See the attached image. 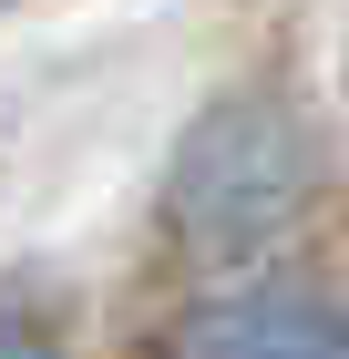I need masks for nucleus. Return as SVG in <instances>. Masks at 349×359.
<instances>
[{
  "mask_svg": "<svg viewBox=\"0 0 349 359\" xmlns=\"http://www.w3.org/2000/svg\"><path fill=\"white\" fill-rule=\"evenodd\" d=\"M288 195H298V134L277 123V113H216L206 134H195L185 154V205L195 226H216V236H246V226H268L288 216Z\"/></svg>",
  "mask_w": 349,
  "mask_h": 359,
  "instance_id": "1",
  "label": "nucleus"
},
{
  "mask_svg": "<svg viewBox=\"0 0 349 359\" xmlns=\"http://www.w3.org/2000/svg\"><path fill=\"white\" fill-rule=\"evenodd\" d=\"M0 359H52V329L21 318V308H0Z\"/></svg>",
  "mask_w": 349,
  "mask_h": 359,
  "instance_id": "3",
  "label": "nucleus"
},
{
  "mask_svg": "<svg viewBox=\"0 0 349 359\" xmlns=\"http://www.w3.org/2000/svg\"><path fill=\"white\" fill-rule=\"evenodd\" d=\"M185 359H349V329L298 287H257V298L206 308Z\"/></svg>",
  "mask_w": 349,
  "mask_h": 359,
  "instance_id": "2",
  "label": "nucleus"
}]
</instances>
